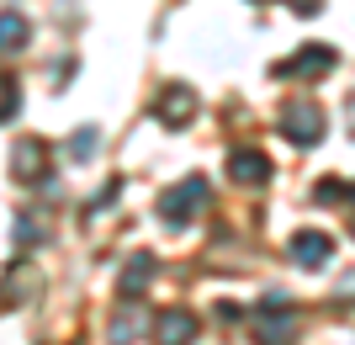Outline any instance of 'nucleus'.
Listing matches in <instances>:
<instances>
[{
	"mask_svg": "<svg viewBox=\"0 0 355 345\" xmlns=\"http://www.w3.org/2000/svg\"><path fill=\"white\" fill-rule=\"evenodd\" d=\"M159 340L154 345H191L196 340V314H186V308H164V319H159Z\"/></svg>",
	"mask_w": 355,
	"mask_h": 345,
	"instance_id": "obj_9",
	"label": "nucleus"
},
{
	"mask_svg": "<svg viewBox=\"0 0 355 345\" xmlns=\"http://www.w3.org/2000/svg\"><path fill=\"white\" fill-rule=\"evenodd\" d=\"M138 324H144V319H138V314H117V324H112V345H133Z\"/></svg>",
	"mask_w": 355,
	"mask_h": 345,
	"instance_id": "obj_16",
	"label": "nucleus"
},
{
	"mask_svg": "<svg viewBox=\"0 0 355 345\" xmlns=\"http://www.w3.org/2000/svg\"><path fill=\"white\" fill-rule=\"evenodd\" d=\"M254 335H260V345H286V335H292V303H286L282 292H266V298H260V308H254Z\"/></svg>",
	"mask_w": 355,
	"mask_h": 345,
	"instance_id": "obj_2",
	"label": "nucleus"
},
{
	"mask_svg": "<svg viewBox=\"0 0 355 345\" xmlns=\"http://www.w3.org/2000/svg\"><path fill=\"white\" fill-rule=\"evenodd\" d=\"M318 202H350V180H318Z\"/></svg>",
	"mask_w": 355,
	"mask_h": 345,
	"instance_id": "obj_17",
	"label": "nucleus"
},
{
	"mask_svg": "<svg viewBox=\"0 0 355 345\" xmlns=\"http://www.w3.org/2000/svg\"><path fill=\"white\" fill-rule=\"evenodd\" d=\"M148 276H154V255H144V250H138V255L128 260V271H122V303H138V292H144Z\"/></svg>",
	"mask_w": 355,
	"mask_h": 345,
	"instance_id": "obj_12",
	"label": "nucleus"
},
{
	"mask_svg": "<svg viewBox=\"0 0 355 345\" xmlns=\"http://www.w3.org/2000/svg\"><path fill=\"white\" fill-rule=\"evenodd\" d=\"M43 160H48L43 138H21V144H16V154H11L16 180H37V176H43Z\"/></svg>",
	"mask_w": 355,
	"mask_h": 345,
	"instance_id": "obj_10",
	"label": "nucleus"
},
{
	"mask_svg": "<svg viewBox=\"0 0 355 345\" xmlns=\"http://www.w3.org/2000/svg\"><path fill=\"white\" fill-rule=\"evenodd\" d=\"M282 133L292 138L297 149H313L318 138H324V106H313V101H292L282 112Z\"/></svg>",
	"mask_w": 355,
	"mask_h": 345,
	"instance_id": "obj_3",
	"label": "nucleus"
},
{
	"mask_svg": "<svg viewBox=\"0 0 355 345\" xmlns=\"http://www.w3.org/2000/svg\"><path fill=\"white\" fill-rule=\"evenodd\" d=\"M32 37V22L21 11H0V53H21Z\"/></svg>",
	"mask_w": 355,
	"mask_h": 345,
	"instance_id": "obj_11",
	"label": "nucleus"
},
{
	"mask_svg": "<svg viewBox=\"0 0 355 345\" xmlns=\"http://www.w3.org/2000/svg\"><path fill=\"white\" fill-rule=\"evenodd\" d=\"M228 176H234V186L260 192V186L270 180V160L260 149H234V154H228Z\"/></svg>",
	"mask_w": 355,
	"mask_h": 345,
	"instance_id": "obj_8",
	"label": "nucleus"
},
{
	"mask_svg": "<svg viewBox=\"0 0 355 345\" xmlns=\"http://www.w3.org/2000/svg\"><path fill=\"white\" fill-rule=\"evenodd\" d=\"M340 64V53L329 43H308V48H297L286 64H276V75H286V80H318V75H329Z\"/></svg>",
	"mask_w": 355,
	"mask_h": 345,
	"instance_id": "obj_4",
	"label": "nucleus"
},
{
	"mask_svg": "<svg viewBox=\"0 0 355 345\" xmlns=\"http://www.w3.org/2000/svg\"><path fill=\"white\" fill-rule=\"evenodd\" d=\"M32 239L43 244V239H48V228L37 224V218H32V212H21V218H16V250H27Z\"/></svg>",
	"mask_w": 355,
	"mask_h": 345,
	"instance_id": "obj_13",
	"label": "nucleus"
},
{
	"mask_svg": "<svg viewBox=\"0 0 355 345\" xmlns=\"http://www.w3.org/2000/svg\"><path fill=\"white\" fill-rule=\"evenodd\" d=\"M96 149H101V133H96V128H80V133L69 138V160H90Z\"/></svg>",
	"mask_w": 355,
	"mask_h": 345,
	"instance_id": "obj_15",
	"label": "nucleus"
},
{
	"mask_svg": "<svg viewBox=\"0 0 355 345\" xmlns=\"http://www.w3.org/2000/svg\"><path fill=\"white\" fill-rule=\"evenodd\" d=\"M37 292H43V271L32 266L27 255H21V260H11V266H6V276H0V298H6V303L16 308V303H32Z\"/></svg>",
	"mask_w": 355,
	"mask_h": 345,
	"instance_id": "obj_5",
	"label": "nucleus"
},
{
	"mask_svg": "<svg viewBox=\"0 0 355 345\" xmlns=\"http://www.w3.org/2000/svg\"><path fill=\"white\" fill-rule=\"evenodd\" d=\"M318 6H324V0H292V11H297V16H318Z\"/></svg>",
	"mask_w": 355,
	"mask_h": 345,
	"instance_id": "obj_18",
	"label": "nucleus"
},
{
	"mask_svg": "<svg viewBox=\"0 0 355 345\" xmlns=\"http://www.w3.org/2000/svg\"><path fill=\"white\" fill-rule=\"evenodd\" d=\"M207 202H212V186L202 176H186L180 186H170V192L159 196V224L164 228H186L196 212L207 208Z\"/></svg>",
	"mask_w": 355,
	"mask_h": 345,
	"instance_id": "obj_1",
	"label": "nucleus"
},
{
	"mask_svg": "<svg viewBox=\"0 0 355 345\" xmlns=\"http://www.w3.org/2000/svg\"><path fill=\"white\" fill-rule=\"evenodd\" d=\"M154 117H159L164 128H186V122L196 117V90H191V85H164L159 106H154Z\"/></svg>",
	"mask_w": 355,
	"mask_h": 345,
	"instance_id": "obj_7",
	"label": "nucleus"
},
{
	"mask_svg": "<svg viewBox=\"0 0 355 345\" xmlns=\"http://www.w3.org/2000/svg\"><path fill=\"white\" fill-rule=\"evenodd\" d=\"M286 255H292L297 266L313 271V266H324V260L334 255V239H329L324 228H297L292 239H286Z\"/></svg>",
	"mask_w": 355,
	"mask_h": 345,
	"instance_id": "obj_6",
	"label": "nucleus"
},
{
	"mask_svg": "<svg viewBox=\"0 0 355 345\" xmlns=\"http://www.w3.org/2000/svg\"><path fill=\"white\" fill-rule=\"evenodd\" d=\"M16 112H21V90H16L11 75H0V122H11Z\"/></svg>",
	"mask_w": 355,
	"mask_h": 345,
	"instance_id": "obj_14",
	"label": "nucleus"
}]
</instances>
